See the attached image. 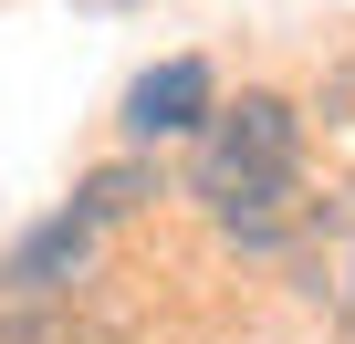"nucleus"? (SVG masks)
I'll use <instances>...</instances> for the list:
<instances>
[{"label": "nucleus", "mask_w": 355, "mask_h": 344, "mask_svg": "<svg viewBox=\"0 0 355 344\" xmlns=\"http://www.w3.org/2000/svg\"><path fill=\"white\" fill-rule=\"evenodd\" d=\"M189 199H209V219L241 251H282L324 219V199H303V115L282 94H241L209 105L199 156H189Z\"/></svg>", "instance_id": "1"}, {"label": "nucleus", "mask_w": 355, "mask_h": 344, "mask_svg": "<svg viewBox=\"0 0 355 344\" xmlns=\"http://www.w3.org/2000/svg\"><path fill=\"white\" fill-rule=\"evenodd\" d=\"M209 105H220L209 63H199V53H167L157 73H136V94H125V136H136V146H157V136H199Z\"/></svg>", "instance_id": "2"}, {"label": "nucleus", "mask_w": 355, "mask_h": 344, "mask_svg": "<svg viewBox=\"0 0 355 344\" xmlns=\"http://www.w3.org/2000/svg\"><path fill=\"white\" fill-rule=\"evenodd\" d=\"M313 292H324V313L355 334V188L324 209V251H313Z\"/></svg>", "instance_id": "3"}, {"label": "nucleus", "mask_w": 355, "mask_h": 344, "mask_svg": "<svg viewBox=\"0 0 355 344\" xmlns=\"http://www.w3.org/2000/svg\"><path fill=\"white\" fill-rule=\"evenodd\" d=\"M146 188H157V178H146V167H136V156H125V167H94V178H84V188H73V209H84V219H94V230H105V219H125V209H136V199H146Z\"/></svg>", "instance_id": "4"}]
</instances>
